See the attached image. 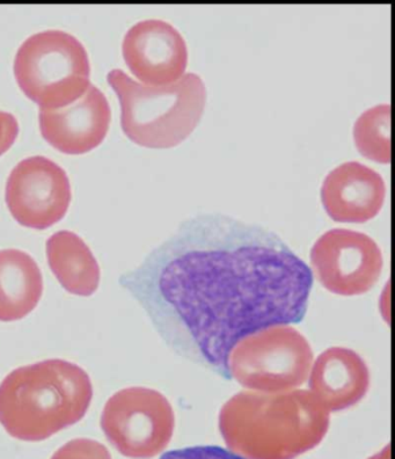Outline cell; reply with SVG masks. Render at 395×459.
<instances>
[{
  "label": "cell",
  "mask_w": 395,
  "mask_h": 459,
  "mask_svg": "<svg viewBox=\"0 0 395 459\" xmlns=\"http://www.w3.org/2000/svg\"><path fill=\"white\" fill-rule=\"evenodd\" d=\"M313 351L296 328H264L241 340L231 351L230 377L261 394L289 393L309 379Z\"/></svg>",
  "instance_id": "8992f818"
},
{
  "label": "cell",
  "mask_w": 395,
  "mask_h": 459,
  "mask_svg": "<svg viewBox=\"0 0 395 459\" xmlns=\"http://www.w3.org/2000/svg\"><path fill=\"white\" fill-rule=\"evenodd\" d=\"M14 76L27 97L42 109L69 106L90 86L84 46L62 30H46L27 39L14 61Z\"/></svg>",
  "instance_id": "5b68a950"
},
{
  "label": "cell",
  "mask_w": 395,
  "mask_h": 459,
  "mask_svg": "<svg viewBox=\"0 0 395 459\" xmlns=\"http://www.w3.org/2000/svg\"><path fill=\"white\" fill-rule=\"evenodd\" d=\"M385 196L381 174L357 161L334 169L322 188L323 208L339 223H365L374 219L384 205Z\"/></svg>",
  "instance_id": "7c38bea8"
},
{
  "label": "cell",
  "mask_w": 395,
  "mask_h": 459,
  "mask_svg": "<svg viewBox=\"0 0 395 459\" xmlns=\"http://www.w3.org/2000/svg\"><path fill=\"white\" fill-rule=\"evenodd\" d=\"M107 79L120 100L122 129L144 148L183 143L203 117L208 94L199 74H185L167 86L140 84L118 69L110 71Z\"/></svg>",
  "instance_id": "277c9868"
},
{
  "label": "cell",
  "mask_w": 395,
  "mask_h": 459,
  "mask_svg": "<svg viewBox=\"0 0 395 459\" xmlns=\"http://www.w3.org/2000/svg\"><path fill=\"white\" fill-rule=\"evenodd\" d=\"M369 459H391L390 446H387L386 448L381 451V453L374 455V456Z\"/></svg>",
  "instance_id": "ffe728a7"
},
{
  "label": "cell",
  "mask_w": 395,
  "mask_h": 459,
  "mask_svg": "<svg viewBox=\"0 0 395 459\" xmlns=\"http://www.w3.org/2000/svg\"><path fill=\"white\" fill-rule=\"evenodd\" d=\"M90 376L64 359L18 368L0 383V423L14 438L45 441L85 417L92 402Z\"/></svg>",
  "instance_id": "3957f363"
},
{
  "label": "cell",
  "mask_w": 395,
  "mask_h": 459,
  "mask_svg": "<svg viewBox=\"0 0 395 459\" xmlns=\"http://www.w3.org/2000/svg\"><path fill=\"white\" fill-rule=\"evenodd\" d=\"M110 117L112 113L105 94L90 85L84 96L69 106L39 109V130L58 152L82 154L104 142Z\"/></svg>",
  "instance_id": "8fae6325"
},
{
  "label": "cell",
  "mask_w": 395,
  "mask_h": 459,
  "mask_svg": "<svg viewBox=\"0 0 395 459\" xmlns=\"http://www.w3.org/2000/svg\"><path fill=\"white\" fill-rule=\"evenodd\" d=\"M359 153L379 164L391 163V106L378 105L365 110L354 126Z\"/></svg>",
  "instance_id": "2e32d148"
},
{
  "label": "cell",
  "mask_w": 395,
  "mask_h": 459,
  "mask_svg": "<svg viewBox=\"0 0 395 459\" xmlns=\"http://www.w3.org/2000/svg\"><path fill=\"white\" fill-rule=\"evenodd\" d=\"M174 411L165 395L148 387H128L107 402L101 429L118 453L133 459L157 456L171 442Z\"/></svg>",
  "instance_id": "52a82bcc"
},
{
  "label": "cell",
  "mask_w": 395,
  "mask_h": 459,
  "mask_svg": "<svg viewBox=\"0 0 395 459\" xmlns=\"http://www.w3.org/2000/svg\"><path fill=\"white\" fill-rule=\"evenodd\" d=\"M19 134L17 118L6 112H0V156L13 145Z\"/></svg>",
  "instance_id": "d6986e66"
},
{
  "label": "cell",
  "mask_w": 395,
  "mask_h": 459,
  "mask_svg": "<svg viewBox=\"0 0 395 459\" xmlns=\"http://www.w3.org/2000/svg\"><path fill=\"white\" fill-rule=\"evenodd\" d=\"M160 459H246L232 451L220 446H193L179 450L168 451Z\"/></svg>",
  "instance_id": "ac0fdd59"
},
{
  "label": "cell",
  "mask_w": 395,
  "mask_h": 459,
  "mask_svg": "<svg viewBox=\"0 0 395 459\" xmlns=\"http://www.w3.org/2000/svg\"><path fill=\"white\" fill-rule=\"evenodd\" d=\"M311 264L327 290L357 296L374 287L384 263L381 248L371 237L353 230L334 229L315 241Z\"/></svg>",
  "instance_id": "ba28073f"
},
{
  "label": "cell",
  "mask_w": 395,
  "mask_h": 459,
  "mask_svg": "<svg viewBox=\"0 0 395 459\" xmlns=\"http://www.w3.org/2000/svg\"><path fill=\"white\" fill-rule=\"evenodd\" d=\"M51 459H112V456L100 442L77 438L59 448Z\"/></svg>",
  "instance_id": "e0dca14e"
},
{
  "label": "cell",
  "mask_w": 395,
  "mask_h": 459,
  "mask_svg": "<svg viewBox=\"0 0 395 459\" xmlns=\"http://www.w3.org/2000/svg\"><path fill=\"white\" fill-rule=\"evenodd\" d=\"M120 284L174 353L230 379L241 340L302 322L313 275L270 230L211 212L183 221Z\"/></svg>",
  "instance_id": "6da1fadb"
},
{
  "label": "cell",
  "mask_w": 395,
  "mask_h": 459,
  "mask_svg": "<svg viewBox=\"0 0 395 459\" xmlns=\"http://www.w3.org/2000/svg\"><path fill=\"white\" fill-rule=\"evenodd\" d=\"M330 411L311 391H243L223 406L219 429L232 453L246 459H295L319 446Z\"/></svg>",
  "instance_id": "7a4b0ae2"
},
{
  "label": "cell",
  "mask_w": 395,
  "mask_h": 459,
  "mask_svg": "<svg viewBox=\"0 0 395 459\" xmlns=\"http://www.w3.org/2000/svg\"><path fill=\"white\" fill-rule=\"evenodd\" d=\"M124 58L146 86H167L184 77L188 48L180 31L163 20H144L125 34Z\"/></svg>",
  "instance_id": "30bf717a"
},
{
  "label": "cell",
  "mask_w": 395,
  "mask_h": 459,
  "mask_svg": "<svg viewBox=\"0 0 395 459\" xmlns=\"http://www.w3.org/2000/svg\"><path fill=\"white\" fill-rule=\"evenodd\" d=\"M311 393L328 411L350 409L365 397L370 373L354 351L331 347L318 356L310 371Z\"/></svg>",
  "instance_id": "4fadbf2b"
},
{
  "label": "cell",
  "mask_w": 395,
  "mask_h": 459,
  "mask_svg": "<svg viewBox=\"0 0 395 459\" xmlns=\"http://www.w3.org/2000/svg\"><path fill=\"white\" fill-rule=\"evenodd\" d=\"M6 204L23 227L46 230L65 216L71 186L64 169L48 158L37 156L20 161L6 184Z\"/></svg>",
  "instance_id": "9c48e42d"
},
{
  "label": "cell",
  "mask_w": 395,
  "mask_h": 459,
  "mask_svg": "<svg viewBox=\"0 0 395 459\" xmlns=\"http://www.w3.org/2000/svg\"><path fill=\"white\" fill-rule=\"evenodd\" d=\"M42 292V273L30 255L19 249L0 251V322L25 318Z\"/></svg>",
  "instance_id": "5bb4252c"
},
{
  "label": "cell",
  "mask_w": 395,
  "mask_h": 459,
  "mask_svg": "<svg viewBox=\"0 0 395 459\" xmlns=\"http://www.w3.org/2000/svg\"><path fill=\"white\" fill-rule=\"evenodd\" d=\"M51 272L70 294L87 297L97 291L100 267L92 251L76 233L59 231L47 241Z\"/></svg>",
  "instance_id": "9a60e30c"
}]
</instances>
